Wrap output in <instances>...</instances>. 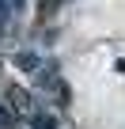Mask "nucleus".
I'll return each instance as SVG.
<instances>
[{
  "label": "nucleus",
  "mask_w": 125,
  "mask_h": 129,
  "mask_svg": "<svg viewBox=\"0 0 125 129\" xmlns=\"http://www.w3.org/2000/svg\"><path fill=\"white\" fill-rule=\"evenodd\" d=\"M12 64H15V69H23V72H38V69H42V61H38V53H30V49L15 53V57H12Z\"/></svg>",
  "instance_id": "f257e3e1"
},
{
  "label": "nucleus",
  "mask_w": 125,
  "mask_h": 129,
  "mask_svg": "<svg viewBox=\"0 0 125 129\" xmlns=\"http://www.w3.org/2000/svg\"><path fill=\"white\" fill-rule=\"evenodd\" d=\"M8 95H12V106H15V110H30V95H27L23 87H12Z\"/></svg>",
  "instance_id": "f03ea898"
},
{
  "label": "nucleus",
  "mask_w": 125,
  "mask_h": 129,
  "mask_svg": "<svg viewBox=\"0 0 125 129\" xmlns=\"http://www.w3.org/2000/svg\"><path fill=\"white\" fill-rule=\"evenodd\" d=\"M30 129H57V118H49V114H30Z\"/></svg>",
  "instance_id": "7ed1b4c3"
},
{
  "label": "nucleus",
  "mask_w": 125,
  "mask_h": 129,
  "mask_svg": "<svg viewBox=\"0 0 125 129\" xmlns=\"http://www.w3.org/2000/svg\"><path fill=\"white\" fill-rule=\"evenodd\" d=\"M0 129H19V121H15V110H12V106H0Z\"/></svg>",
  "instance_id": "20e7f679"
},
{
  "label": "nucleus",
  "mask_w": 125,
  "mask_h": 129,
  "mask_svg": "<svg viewBox=\"0 0 125 129\" xmlns=\"http://www.w3.org/2000/svg\"><path fill=\"white\" fill-rule=\"evenodd\" d=\"M12 23V8H8V0H0V30H4Z\"/></svg>",
  "instance_id": "39448f33"
}]
</instances>
